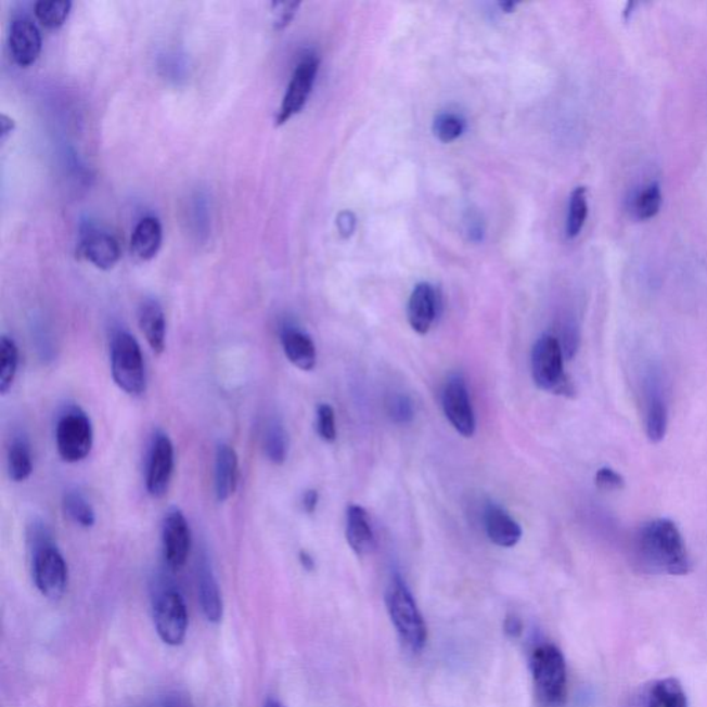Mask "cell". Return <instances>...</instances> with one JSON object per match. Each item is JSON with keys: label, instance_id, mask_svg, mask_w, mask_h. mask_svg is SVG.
Returning a JSON list of instances; mask_svg holds the SVG:
<instances>
[{"label": "cell", "instance_id": "cell-1", "mask_svg": "<svg viewBox=\"0 0 707 707\" xmlns=\"http://www.w3.org/2000/svg\"><path fill=\"white\" fill-rule=\"evenodd\" d=\"M635 558L651 573L681 577L691 570L683 535L668 518L654 519L640 528L634 540Z\"/></svg>", "mask_w": 707, "mask_h": 707}, {"label": "cell", "instance_id": "cell-2", "mask_svg": "<svg viewBox=\"0 0 707 707\" xmlns=\"http://www.w3.org/2000/svg\"><path fill=\"white\" fill-rule=\"evenodd\" d=\"M52 535L43 523H34L29 529L33 544V577L35 586L44 597L60 600L68 584L67 563L53 543Z\"/></svg>", "mask_w": 707, "mask_h": 707}, {"label": "cell", "instance_id": "cell-3", "mask_svg": "<svg viewBox=\"0 0 707 707\" xmlns=\"http://www.w3.org/2000/svg\"><path fill=\"white\" fill-rule=\"evenodd\" d=\"M535 695L540 707H562L567 700V664L553 644L539 645L530 656Z\"/></svg>", "mask_w": 707, "mask_h": 707}, {"label": "cell", "instance_id": "cell-4", "mask_svg": "<svg viewBox=\"0 0 707 707\" xmlns=\"http://www.w3.org/2000/svg\"><path fill=\"white\" fill-rule=\"evenodd\" d=\"M386 605L402 644L412 653H421L427 643V626L411 590L400 577L388 586Z\"/></svg>", "mask_w": 707, "mask_h": 707}, {"label": "cell", "instance_id": "cell-5", "mask_svg": "<svg viewBox=\"0 0 707 707\" xmlns=\"http://www.w3.org/2000/svg\"><path fill=\"white\" fill-rule=\"evenodd\" d=\"M111 373L120 390L131 397L146 388L145 363L139 342L129 332L118 331L111 340Z\"/></svg>", "mask_w": 707, "mask_h": 707}, {"label": "cell", "instance_id": "cell-6", "mask_svg": "<svg viewBox=\"0 0 707 707\" xmlns=\"http://www.w3.org/2000/svg\"><path fill=\"white\" fill-rule=\"evenodd\" d=\"M532 377L540 390L569 397L575 393L573 382L564 372V352L557 337L544 335L535 343L532 357Z\"/></svg>", "mask_w": 707, "mask_h": 707}, {"label": "cell", "instance_id": "cell-7", "mask_svg": "<svg viewBox=\"0 0 707 707\" xmlns=\"http://www.w3.org/2000/svg\"><path fill=\"white\" fill-rule=\"evenodd\" d=\"M93 426L82 409L70 407L59 417L55 446L60 458L67 463L82 462L93 448Z\"/></svg>", "mask_w": 707, "mask_h": 707}, {"label": "cell", "instance_id": "cell-8", "mask_svg": "<svg viewBox=\"0 0 707 707\" xmlns=\"http://www.w3.org/2000/svg\"><path fill=\"white\" fill-rule=\"evenodd\" d=\"M156 633L165 644L177 646L184 643L189 630V613L183 595L171 586H162L153 600Z\"/></svg>", "mask_w": 707, "mask_h": 707}, {"label": "cell", "instance_id": "cell-9", "mask_svg": "<svg viewBox=\"0 0 707 707\" xmlns=\"http://www.w3.org/2000/svg\"><path fill=\"white\" fill-rule=\"evenodd\" d=\"M191 550V529L180 509L171 507L162 524V552L170 570L184 567Z\"/></svg>", "mask_w": 707, "mask_h": 707}, {"label": "cell", "instance_id": "cell-10", "mask_svg": "<svg viewBox=\"0 0 707 707\" xmlns=\"http://www.w3.org/2000/svg\"><path fill=\"white\" fill-rule=\"evenodd\" d=\"M175 472V447L168 434L158 432L153 439L146 463V491L155 499L169 491Z\"/></svg>", "mask_w": 707, "mask_h": 707}, {"label": "cell", "instance_id": "cell-11", "mask_svg": "<svg viewBox=\"0 0 707 707\" xmlns=\"http://www.w3.org/2000/svg\"><path fill=\"white\" fill-rule=\"evenodd\" d=\"M318 59L314 55H307L297 65L292 75L290 85L282 100L280 111L277 115V125H285L293 116L300 113L310 98L312 86H314L318 73Z\"/></svg>", "mask_w": 707, "mask_h": 707}, {"label": "cell", "instance_id": "cell-12", "mask_svg": "<svg viewBox=\"0 0 707 707\" xmlns=\"http://www.w3.org/2000/svg\"><path fill=\"white\" fill-rule=\"evenodd\" d=\"M444 413L461 436L470 438L476 433V416L470 400L466 381L462 375L448 378L442 390Z\"/></svg>", "mask_w": 707, "mask_h": 707}, {"label": "cell", "instance_id": "cell-13", "mask_svg": "<svg viewBox=\"0 0 707 707\" xmlns=\"http://www.w3.org/2000/svg\"><path fill=\"white\" fill-rule=\"evenodd\" d=\"M10 52L20 67H29L37 63L42 52V37L31 20L20 17L14 20L10 27Z\"/></svg>", "mask_w": 707, "mask_h": 707}, {"label": "cell", "instance_id": "cell-14", "mask_svg": "<svg viewBox=\"0 0 707 707\" xmlns=\"http://www.w3.org/2000/svg\"><path fill=\"white\" fill-rule=\"evenodd\" d=\"M437 293L427 282H422L413 290L408 303V321L419 335L430 332L437 317Z\"/></svg>", "mask_w": 707, "mask_h": 707}, {"label": "cell", "instance_id": "cell-15", "mask_svg": "<svg viewBox=\"0 0 707 707\" xmlns=\"http://www.w3.org/2000/svg\"><path fill=\"white\" fill-rule=\"evenodd\" d=\"M484 524L489 540L497 547L514 548L523 537L519 524L498 504L489 503L485 509Z\"/></svg>", "mask_w": 707, "mask_h": 707}, {"label": "cell", "instance_id": "cell-16", "mask_svg": "<svg viewBox=\"0 0 707 707\" xmlns=\"http://www.w3.org/2000/svg\"><path fill=\"white\" fill-rule=\"evenodd\" d=\"M239 454L229 444L221 442L216 449L215 493L219 502H227L239 485Z\"/></svg>", "mask_w": 707, "mask_h": 707}, {"label": "cell", "instance_id": "cell-17", "mask_svg": "<svg viewBox=\"0 0 707 707\" xmlns=\"http://www.w3.org/2000/svg\"><path fill=\"white\" fill-rule=\"evenodd\" d=\"M79 254L100 270H113L120 259L118 241L107 232H90L79 247Z\"/></svg>", "mask_w": 707, "mask_h": 707}, {"label": "cell", "instance_id": "cell-18", "mask_svg": "<svg viewBox=\"0 0 707 707\" xmlns=\"http://www.w3.org/2000/svg\"><path fill=\"white\" fill-rule=\"evenodd\" d=\"M198 593L202 613L210 624H219L223 619V599L219 583L211 569L208 557L204 555L198 568Z\"/></svg>", "mask_w": 707, "mask_h": 707}, {"label": "cell", "instance_id": "cell-19", "mask_svg": "<svg viewBox=\"0 0 707 707\" xmlns=\"http://www.w3.org/2000/svg\"><path fill=\"white\" fill-rule=\"evenodd\" d=\"M282 348L293 365L312 371L317 365V348L312 338L297 327L285 326L281 333Z\"/></svg>", "mask_w": 707, "mask_h": 707}, {"label": "cell", "instance_id": "cell-20", "mask_svg": "<svg viewBox=\"0 0 707 707\" xmlns=\"http://www.w3.org/2000/svg\"><path fill=\"white\" fill-rule=\"evenodd\" d=\"M139 325L146 343L160 356L166 348V318L164 308L155 299H145L139 307Z\"/></svg>", "mask_w": 707, "mask_h": 707}, {"label": "cell", "instance_id": "cell-21", "mask_svg": "<svg viewBox=\"0 0 707 707\" xmlns=\"http://www.w3.org/2000/svg\"><path fill=\"white\" fill-rule=\"evenodd\" d=\"M346 538L352 552L357 555L371 553L375 547V535H373L370 515L365 509L357 506V504H351L347 510Z\"/></svg>", "mask_w": 707, "mask_h": 707}, {"label": "cell", "instance_id": "cell-22", "mask_svg": "<svg viewBox=\"0 0 707 707\" xmlns=\"http://www.w3.org/2000/svg\"><path fill=\"white\" fill-rule=\"evenodd\" d=\"M162 239H164V232H162L159 220L151 216L144 217L136 226L133 235H131V250L140 260H153L158 255Z\"/></svg>", "mask_w": 707, "mask_h": 707}, {"label": "cell", "instance_id": "cell-23", "mask_svg": "<svg viewBox=\"0 0 707 707\" xmlns=\"http://www.w3.org/2000/svg\"><path fill=\"white\" fill-rule=\"evenodd\" d=\"M668 407H666L658 388L653 387L648 394L645 415V432L651 442L664 441L666 432H668Z\"/></svg>", "mask_w": 707, "mask_h": 707}, {"label": "cell", "instance_id": "cell-24", "mask_svg": "<svg viewBox=\"0 0 707 707\" xmlns=\"http://www.w3.org/2000/svg\"><path fill=\"white\" fill-rule=\"evenodd\" d=\"M8 470L14 483H24L31 477L34 470L31 446L24 436L14 438L10 446Z\"/></svg>", "mask_w": 707, "mask_h": 707}, {"label": "cell", "instance_id": "cell-25", "mask_svg": "<svg viewBox=\"0 0 707 707\" xmlns=\"http://www.w3.org/2000/svg\"><path fill=\"white\" fill-rule=\"evenodd\" d=\"M262 444H265L266 457L269 458L271 463L284 464L286 462L287 451H290V438H287L284 424L280 419H271L267 423Z\"/></svg>", "mask_w": 707, "mask_h": 707}, {"label": "cell", "instance_id": "cell-26", "mask_svg": "<svg viewBox=\"0 0 707 707\" xmlns=\"http://www.w3.org/2000/svg\"><path fill=\"white\" fill-rule=\"evenodd\" d=\"M648 707H689L683 685L676 679L658 681L650 691Z\"/></svg>", "mask_w": 707, "mask_h": 707}, {"label": "cell", "instance_id": "cell-27", "mask_svg": "<svg viewBox=\"0 0 707 707\" xmlns=\"http://www.w3.org/2000/svg\"><path fill=\"white\" fill-rule=\"evenodd\" d=\"M18 370V347L12 337L0 338V393L12 388Z\"/></svg>", "mask_w": 707, "mask_h": 707}, {"label": "cell", "instance_id": "cell-28", "mask_svg": "<svg viewBox=\"0 0 707 707\" xmlns=\"http://www.w3.org/2000/svg\"><path fill=\"white\" fill-rule=\"evenodd\" d=\"M588 215V191H586L584 187H578V189L574 190L569 200L567 226H565L568 240L577 239L580 231L583 230Z\"/></svg>", "mask_w": 707, "mask_h": 707}, {"label": "cell", "instance_id": "cell-29", "mask_svg": "<svg viewBox=\"0 0 707 707\" xmlns=\"http://www.w3.org/2000/svg\"><path fill=\"white\" fill-rule=\"evenodd\" d=\"M63 510L70 522L82 528H92L95 524V513L92 504L79 491L65 492Z\"/></svg>", "mask_w": 707, "mask_h": 707}, {"label": "cell", "instance_id": "cell-30", "mask_svg": "<svg viewBox=\"0 0 707 707\" xmlns=\"http://www.w3.org/2000/svg\"><path fill=\"white\" fill-rule=\"evenodd\" d=\"M73 3L69 0H53L35 4V16L43 27L55 29L62 27L69 16Z\"/></svg>", "mask_w": 707, "mask_h": 707}, {"label": "cell", "instance_id": "cell-31", "mask_svg": "<svg viewBox=\"0 0 707 707\" xmlns=\"http://www.w3.org/2000/svg\"><path fill=\"white\" fill-rule=\"evenodd\" d=\"M661 206V191L656 183L644 187L633 201V211L640 220L653 219L659 214Z\"/></svg>", "mask_w": 707, "mask_h": 707}, {"label": "cell", "instance_id": "cell-32", "mask_svg": "<svg viewBox=\"0 0 707 707\" xmlns=\"http://www.w3.org/2000/svg\"><path fill=\"white\" fill-rule=\"evenodd\" d=\"M464 129V124L458 115L442 114L439 115L434 123V131L442 143H452V141L461 138Z\"/></svg>", "mask_w": 707, "mask_h": 707}, {"label": "cell", "instance_id": "cell-33", "mask_svg": "<svg viewBox=\"0 0 707 707\" xmlns=\"http://www.w3.org/2000/svg\"><path fill=\"white\" fill-rule=\"evenodd\" d=\"M317 433L322 441L332 444L336 441V417L335 411L327 403H321L317 408Z\"/></svg>", "mask_w": 707, "mask_h": 707}, {"label": "cell", "instance_id": "cell-34", "mask_svg": "<svg viewBox=\"0 0 707 707\" xmlns=\"http://www.w3.org/2000/svg\"><path fill=\"white\" fill-rule=\"evenodd\" d=\"M388 415L398 424L412 422L415 415L412 401L407 396H394L388 402Z\"/></svg>", "mask_w": 707, "mask_h": 707}, {"label": "cell", "instance_id": "cell-35", "mask_svg": "<svg viewBox=\"0 0 707 707\" xmlns=\"http://www.w3.org/2000/svg\"><path fill=\"white\" fill-rule=\"evenodd\" d=\"M594 481L595 487L604 492L620 491L625 488V478L609 467L600 468L595 474Z\"/></svg>", "mask_w": 707, "mask_h": 707}, {"label": "cell", "instance_id": "cell-36", "mask_svg": "<svg viewBox=\"0 0 707 707\" xmlns=\"http://www.w3.org/2000/svg\"><path fill=\"white\" fill-rule=\"evenodd\" d=\"M297 2H274L272 3V14H274V28L277 31L285 29L291 24L293 17L299 9Z\"/></svg>", "mask_w": 707, "mask_h": 707}, {"label": "cell", "instance_id": "cell-37", "mask_svg": "<svg viewBox=\"0 0 707 707\" xmlns=\"http://www.w3.org/2000/svg\"><path fill=\"white\" fill-rule=\"evenodd\" d=\"M318 502H320V494L316 491V489H308L305 494H303V509H305V512L308 514L316 513V510L318 507Z\"/></svg>", "mask_w": 707, "mask_h": 707}, {"label": "cell", "instance_id": "cell-38", "mask_svg": "<svg viewBox=\"0 0 707 707\" xmlns=\"http://www.w3.org/2000/svg\"><path fill=\"white\" fill-rule=\"evenodd\" d=\"M504 631H506L510 638H519L523 633L522 620L514 615L507 616L506 620H504Z\"/></svg>", "mask_w": 707, "mask_h": 707}, {"label": "cell", "instance_id": "cell-39", "mask_svg": "<svg viewBox=\"0 0 707 707\" xmlns=\"http://www.w3.org/2000/svg\"><path fill=\"white\" fill-rule=\"evenodd\" d=\"M338 229H340L342 234L351 235V232L354 231V227H356V219H354V216L351 214H342L338 216Z\"/></svg>", "mask_w": 707, "mask_h": 707}, {"label": "cell", "instance_id": "cell-40", "mask_svg": "<svg viewBox=\"0 0 707 707\" xmlns=\"http://www.w3.org/2000/svg\"><path fill=\"white\" fill-rule=\"evenodd\" d=\"M14 128H16V124L12 118L4 114L0 115V140L2 143L13 133Z\"/></svg>", "mask_w": 707, "mask_h": 707}, {"label": "cell", "instance_id": "cell-41", "mask_svg": "<svg viewBox=\"0 0 707 707\" xmlns=\"http://www.w3.org/2000/svg\"><path fill=\"white\" fill-rule=\"evenodd\" d=\"M299 558H300V563L303 565V568H305L306 570H314L316 562H314V558H312L310 554H308L307 552H300Z\"/></svg>", "mask_w": 707, "mask_h": 707}, {"label": "cell", "instance_id": "cell-42", "mask_svg": "<svg viewBox=\"0 0 707 707\" xmlns=\"http://www.w3.org/2000/svg\"><path fill=\"white\" fill-rule=\"evenodd\" d=\"M165 707H189V706H187V705L184 704V702H181V700H179V699H177V700H176V699H171V700L168 702V704H166Z\"/></svg>", "mask_w": 707, "mask_h": 707}, {"label": "cell", "instance_id": "cell-43", "mask_svg": "<svg viewBox=\"0 0 707 707\" xmlns=\"http://www.w3.org/2000/svg\"><path fill=\"white\" fill-rule=\"evenodd\" d=\"M265 707H282V706H281L280 702L275 700V699H269V700L266 702Z\"/></svg>", "mask_w": 707, "mask_h": 707}]
</instances>
